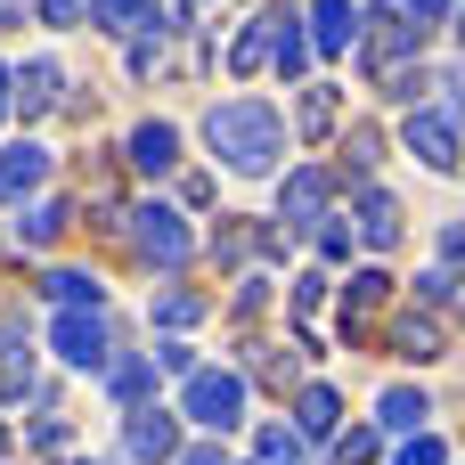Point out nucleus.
I'll use <instances>...</instances> for the list:
<instances>
[{
	"label": "nucleus",
	"instance_id": "obj_1",
	"mask_svg": "<svg viewBox=\"0 0 465 465\" xmlns=\"http://www.w3.org/2000/svg\"><path fill=\"white\" fill-rule=\"evenodd\" d=\"M286 106H270V98H213L204 106V147H213V163L221 172H237V180H278V163H286Z\"/></svg>",
	"mask_w": 465,
	"mask_h": 465
},
{
	"label": "nucleus",
	"instance_id": "obj_36",
	"mask_svg": "<svg viewBox=\"0 0 465 465\" xmlns=\"http://www.w3.org/2000/svg\"><path fill=\"white\" fill-rule=\"evenodd\" d=\"M25 441H33V450H65V441H74V425H65V417H33V433H25Z\"/></svg>",
	"mask_w": 465,
	"mask_h": 465
},
{
	"label": "nucleus",
	"instance_id": "obj_28",
	"mask_svg": "<svg viewBox=\"0 0 465 465\" xmlns=\"http://www.w3.org/2000/svg\"><path fill=\"white\" fill-rule=\"evenodd\" d=\"M425 90H433V65H425V57H409V65L384 74V98H392V106H425Z\"/></svg>",
	"mask_w": 465,
	"mask_h": 465
},
{
	"label": "nucleus",
	"instance_id": "obj_10",
	"mask_svg": "<svg viewBox=\"0 0 465 465\" xmlns=\"http://www.w3.org/2000/svg\"><path fill=\"white\" fill-rule=\"evenodd\" d=\"M49 172H57V155H49L41 139H8V147H0V204L41 196V188H49Z\"/></svg>",
	"mask_w": 465,
	"mask_h": 465
},
{
	"label": "nucleus",
	"instance_id": "obj_18",
	"mask_svg": "<svg viewBox=\"0 0 465 465\" xmlns=\"http://www.w3.org/2000/svg\"><path fill=\"white\" fill-rule=\"evenodd\" d=\"M98 384H106L114 409H147V401H155V360H147V351H114Z\"/></svg>",
	"mask_w": 465,
	"mask_h": 465
},
{
	"label": "nucleus",
	"instance_id": "obj_4",
	"mask_svg": "<svg viewBox=\"0 0 465 465\" xmlns=\"http://www.w3.org/2000/svg\"><path fill=\"white\" fill-rule=\"evenodd\" d=\"M401 147H409L433 180H458L465 172V123L441 114L433 98H425V106H401Z\"/></svg>",
	"mask_w": 465,
	"mask_h": 465
},
{
	"label": "nucleus",
	"instance_id": "obj_43",
	"mask_svg": "<svg viewBox=\"0 0 465 465\" xmlns=\"http://www.w3.org/2000/svg\"><path fill=\"white\" fill-rule=\"evenodd\" d=\"M8 25H25V0H0V33H8Z\"/></svg>",
	"mask_w": 465,
	"mask_h": 465
},
{
	"label": "nucleus",
	"instance_id": "obj_8",
	"mask_svg": "<svg viewBox=\"0 0 465 465\" xmlns=\"http://www.w3.org/2000/svg\"><path fill=\"white\" fill-rule=\"evenodd\" d=\"M351 237H360L368 253H392V245L409 237L401 196H392V188H376V180H360V196H351Z\"/></svg>",
	"mask_w": 465,
	"mask_h": 465
},
{
	"label": "nucleus",
	"instance_id": "obj_26",
	"mask_svg": "<svg viewBox=\"0 0 465 465\" xmlns=\"http://www.w3.org/2000/svg\"><path fill=\"white\" fill-rule=\"evenodd\" d=\"M302 450H311V441H302L294 425H262V433H253V465H302Z\"/></svg>",
	"mask_w": 465,
	"mask_h": 465
},
{
	"label": "nucleus",
	"instance_id": "obj_19",
	"mask_svg": "<svg viewBox=\"0 0 465 465\" xmlns=\"http://www.w3.org/2000/svg\"><path fill=\"white\" fill-rule=\"evenodd\" d=\"M384 163V131L376 123H351L343 139H335V180H368Z\"/></svg>",
	"mask_w": 465,
	"mask_h": 465
},
{
	"label": "nucleus",
	"instance_id": "obj_2",
	"mask_svg": "<svg viewBox=\"0 0 465 465\" xmlns=\"http://www.w3.org/2000/svg\"><path fill=\"white\" fill-rule=\"evenodd\" d=\"M123 237H131L139 270H163V278H180V270H188V253H196V237H188V213H180V204H163V196H139V204H123Z\"/></svg>",
	"mask_w": 465,
	"mask_h": 465
},
{
	"label": "nucleus",
	"instance_id": "obj_29",
	"mask_svg": "<svg viewBox=\"0 0 465 465\" xmlns=\"http://www.w3.org/2000/svg\"><path fill=\"white\" fill-rule=\"evenodd\" d=\"M335 114H343V90H335V82H311V90H302V131H311V139H327V131H335Z\"/></svg>",
	"mask_w": 465,
	"mask_h": 465
},
{
	"label": "nucleus",
	"instance_id": "obj_21",
	"mask_svg": "<svg viewBox=\"0 0 465 465\" xmlns=\"http://www.w3.org/2000/svg\"><path fill=\"white\" fill-rule=\"evenodd\" d=\"M25 392H33V335L0 327V401H25Z\"/></svg>",
	"mask_w": 465,
	"mask_h": 465
},
{
	"label": "nucleus",
	"instance_id": "obj_22",
	"mask_svg": "<svg viewBox=\"0 0 465 465\" xmlns=\"http://www.w3.org/2000/svg\"><path fill=\"white\" fill-rule=\"evenodd\" d=\"M90 25L98 33H172L155 16V0H90Z\"/></svg>",
	"mask_w": 465,
	"mask_h": 465
},
{
	"label": "nucleus",
	"instance_id": "obj_30",
	"mask_svg": "<svg viewBox=\"0 0 465 465\" xmlns=\"http://www.w3.org/2000/svg\"><path fill=\"white\" fill-rule=\"evenodd\" d=\"M392 465H450V441L425 425V433H401V450H392Z\"/></svg>",
	"mask_w": 465,
	"mask_h": 465
},
{
	"label": "nucleus",
	"instance_id": "obj_13",
	"mask_svg": "<svg viewBox=\"0 0 465 465\" xmlns=\"http://www.w3.org/2000/svg\"><path fill=\"white\" fill-rule=\"evenodd\" d=\"M8 98H16V114H25V123H41V114L65 98V74H57V57H25V65L8 74Z\"/></svg>",
	"mask_w": 465,
	"mask_h": 465
},
{
	"label": "nucleus",
	"instance_id": "obj_15",
	"mask_svg": "<svg viewBox=\"0 0 465 465\" xmlns=\"http://www.w3.org/2000/svg\"><path fill=\"white\" fill-rule=\"evenodd\" d=\"M425 425H433V392H425V384H384V392H376V433H384V441L425 433Z\"/></svg>",
	"mask_w": 465,
	"mask_h": 465
},
{
	"label": "nucleus",
	"instance_id": "obj_33",
	"mask_svg": "<svg viewBox=\"0 0 465 465\" xmlns=\"http://www.w3.org/2000/svg\"><path fill=\"white\" fill-rule=\"evenodd\" d=\"M33 16H41L49 33H74V25L90 16V0H33Z\"/></svg>",
	"mask_w": 465,
	"mask_h": 465
},
{
	"label": "nucleus",
	"instance_id": "obj_41",
	"mask_svg": "<svg viewBox=\"0 0 465 465\" xmlns=\"http://www.w3.org/2000/svg\"><path fill=\"white\" fill-rule=\"evenodd\" d=\"M401 8H409L417 25H450V8H458V0H401Z\"/></svg>",
	"mask_w": 465,
	"mask_h": 465
},
{
	"label": "nucleus",
	"instance_id": "obj_17",
	"mask_svg": "<svg viewBox=\"0 0 465 465\" xmlns=\"http://www.w3.org/2000/svg\"><path fill=\"white\" fill-rule=\"evenodd\" d=\"M286 425H294L302 441H319V450H327V441L343 433V392H335V384H302V392H294V417H286Z\"/></svg>",
	"mask_w": 465,
	"mask_h": 465
},
{
	"label": "nucleus",
	"instance_id": "obj_32",
	"mask_svg": "<svg viewBox=\"0 0 465 465\" xmlns=\"http://www.w3.org/2000/svg\"><path fill=\"white\" fill-rule=\"evenodd\" d=\"M147 360H155V376H188V368H196V343H180V335H163V343H155Z\"/></svg>",
	"mask_w": 465,
	"mask_h": 465
},
{
	"label": "nucleus",
	"instance_id": "obj_35",
	"mask_svg": "<svg viewBox=\"0 0 465 465\" xmlns=\"http://www.w3.org/2000/svg\"><path fill=\"white\" fill-rule=\"evenodd\" d=\"M245 253V229H237V213H221V229H213V262H237Z\"/></svg>",
	"mask_w": 465,
	"mask_h": 465
},
{
	"label": "nucleus",
	"instance_id": "obj_24",
	"mask_svg": "<svg viewBox=\"0 0 465 465\" xmlns=\"http://www.w3.org/2000/svg\"><path fill=\"white\" fill-rule=\"evenodd\" d=\"M204 311H213V302H204L196 286H180V278H163V294H155V311H147V319H155L163 335H180V327H196Z\"/></svg>",
	"mask_w": 465,
	"mask_h": 465
},
{
	"label": "nucleus",
	"instance_id": "obj_46",
	"mask_svg": "<svg viewBox=\"0 0 465 465\" xmlns=\"http://www.w3.org/2000/svg\"><path fill=\"white\" fill-rule=\"evenodd\" d=\"M65 465H114V458H65Z\"/></svg>",
	"mask_w": 465,
	"mask_h": 465
},
{
	"label": "nucleus",
	"instance_id": "obj_23",
	"mask_svg": "<svg viewBox=\"0 0 465 465\" xmlns=\"http://www.w3.org/2000/svg\"><path fill=\"white\" fill-rule=\"evenodd\" d=\"M384 294H392V278H384V270H351V286H343V343H360V319H368Z\"/></svg>",
	"mask_w": 465,
	"mask_h": 465
},
{
	"label": "nucleus",
	"instance_id": "obj_6",
	"mask_svg": "<svg viewBox=\"0 0 465 465\" xmlns=\"http://www.w3.org/2000/svg\"><path fill=\"white\" fill-rule=\"evenodd\" d=\"M49 351H57L74 376H106V360H114V319H106V311H57V319H49Z\"/></svg>",
	"mask_w": 465,
	"mask_h": 465
},
{
	"label": "nucleus",
	"instance_id": "obj_27",
	"mask_svg": "<svg viewBox=\"0 0 465 465\" xmlns=\"http://www.w3.org/2000/svg\"><path fill=\"white\" fill-rule=\"evenodd\" d=\"M270 74H278V82H302V74H311V33H302V16L278 33V57H270Z\"/></svg>",
	"mask_w": 465,
	"mask_h": 465
},
{
	"label": "nucleus",
	"instance_id": "obj_47",
	"mask_svg": "<svg viewBox=\"0 0 465 465\" xmlns=\"http://www.w3.org/2000/svg\"><path fill=\"white\" fill-rule=\"evenodd\" d=\"M0 450H8V425H0Z\"/></svg>",
	"mask_w": 465,
	"mask_h": 465
},
{
	"label": "nucleus",
	"instance_id": "obj_48",
	"mask_svg": "<svg viewBox=\"0 0 465 465\" xmlns=\"http://www.w3.org/2000/svg\"><path fill=\"white\" fill-rule=\"evenodd\" d=\"M0 465H8V450H0Z\"/></svg>",
	"mask_w": 465,
	"mask_h": 465
},
{
	"label": "nucleus",
	"instance_id": "obj_5",
	"mask_svg": "<svg viewBox=\"0 0 465 465\" xmlns=\"http://www.w3.org/2000/svg\"><path fill=\"white\" fill-rule=\"evenodd\" d=\"M335 188H343V180H335L327 163H286V172H278V221H286V237H311V229L335 213Z\"/></svg>",
	"mask_w": 465,
	"mask_h": 465
},
{
	"label": "nucleus",
	"instance_id": "obj_34",
	"mask_svg": "<svg viewBox=\"0 0 465 465\" xmlns=\"http://www.w3.org/2000/svg\"><path fill=\"white\" fill-rule=\"evenodd\" d=\"M319 302H327V270H302V278H294V319H311Z\"/></svg>",
	"mask_w": 465,
	"mask_h": 465
},
{
	"label": "nucleus",
	"instance_id": "obj_16",
	"mask_svg": "<svg viewBox=\"0 0 465 465\" xmlns=\"http://www.w3.org/2000/svg\"><path fill=\"white\" fill-rule=\"evenodd\" d=\"M302 25H311V57H343V49H360L368 16H360V0H319Z\"/></svg>",
	"mask_w": 465,
	"mask_h": 465
},
{
	"label": "nucleus",
	"instance_id": "obj_14",
	"mask_svg": "<svg viewBox=\"0 0 465 465\" xmlns=\"http://www.w3.org/2000/svg\"><path fill=\"white\" fill-rule=\"evenodd\" d=\"M392 360H409V368L450 360V327H441L433 311H401V319H392Z\"/></svg>",
	"mask_w": 465,
	"mask_h": 465
},
{
	"label": "nucleus",
	"instance_id": "obj_25",
	"mask_svg": "<svg viewBox=\"0 0 465 465\" xmlns=\"http://www.w3.org/2000/svg\"><path fill=\"white\" fill-rule=\"evenodd\" d=\"M327 458L335 465H376L384 458V433H376V425H343V433L327 441Z\"/></svg>",
	"mask_w": 465,
	"mask_h": 465
},
{
	"label": "nucleus",
	"instance_id": "obj_45",
	"mask_svg": "<svg viewBox=\"0 0 465 465\" xmlns=\"http://www.w3.org/2000/svg\"><path fill=\"white\" fill-rule=\"evenodd\" d=\"M450 16H458V41H465V0H458V8H450Z\"/></svg>",
	"mask_w": 465,
	"mask_h": 465
},
{
	"label": "nucleus",
	"instance_id": "obj_44",
	"mask_svg": "<svg viewBox=\"0 0 465 465\" xmlns=\"http://www.w3.org/2000/svg\"><path fill=\"white\" fill-rule=\"evenodd\" d=\"M8 74H16V65H0V123L16 114V98H8Z\"/></svg>",
	"mask_w": 465,
	"mask_h": 465
},
{
	"label": "nucleus",
	"instance_id": "obj_12",
	"mask_svg": "<svg viewBox=\"0 0 465 465\" xmlns=\"http://www.w3.org/2000/svg\"><path fill=\"white\" fill-rule=\"evenodd\" d=\"M74 213H82V204L49 196V188H41V196H25V204H16V245H25V253H49V245H65Z\"/></svg>",
	"mask_w": 465,
	"mask_h": 465
},
{
	"label": "nucleus",
	"instance_id": "obj_39",
	"mask_svg": "<svg viewBox=\"0 0 465 465\" xmlns=\"http://www.w3.org/2000/svg\"><path fill=\"white\" fill-rule=\"evenodd\" d=\"M441 90H450V106H441V114H458V123H465V57L441 74Z\"/></svg>",
	"mask_w": 465,
	"mask_h": 465
},
{
	"label": "nucleus",
	"instance_id": "obj_9",
	"mask_svg": "<svg viewBox=\"0 0 465 465\" xmlns=\"http://www.w3.org/2000/svg\"><path fill=\"white\" fill-rule=\"evenodd\" d=\"M123 163L139 172V180H172L180 172V123H163V114H147L131 139H123Z\"/></svg>",
	"mask_w": 465,
	"mask_h": 465
},
{
	"label": "nucleus",
	"instance_id": "obj_42",
	"mask_svg": "<svg viewBox=\"0 0 465 465\" xmlns=\"http://www.w3.org/2000/svg\"><path fill=\"white\" fill-rule=\"evenodd\" d=\"M441 262H465V221H450V229H441Z\"/></svg>",
	"mask_w": 465,
	"mask_h": 465
},
{
	"label": "nucleus",
	"instance_id": "obj_7",
	"mask_svg": "<svg viewBox=\"0 0 465 465\" xmlns=\"http://www.w3.org/2000/svg\"><path fill=\"white\" fill-rule=\"evenodd\" d=\"M123 458L131 465H172L180 458V409H163V401L123 409Z\"/></svg>",
	"mask_w": 465,
	"mask_h": 465
},
{
	"label": "nucleus",
	"instance_id": "obj_37",
	"mask_svg": "<svg viewBox=\"0 0 465 465\" xmlns=\"http://www.w3.org/2000/svg\"><path fill=\"white\" fill-rule=\"evenodd\" d=\"M172 465H221V433H204V441H180V458Z\"/></svg>",
	"mask_w": 465,
	"mask_h": 465
},
{
	"label": "nucleus",
	"instance_id": "obj_3",
	"mask_svg": "<svg viewBox=\"0 0 465 465\" xmlns=\"http://www.w3.org/2000/svg\"><path fill=\"white\" fill-rule=\"evenodd\" d=\"M180 417H188L196 433H237V425H245V376L196 360V368L180 376Z\"/></svg>",
	"mask_w": 465,
	"mask_h": 465
},
{
	"label": "nucleus",
	"instance_id": "obj_20",
	"mask_svg": "<svg viewBox=\"0 0 465 465\" xmlns=\"http://www.w3.org/2000/svg\"><path fill=\"white\" fill-rule=\"evenodd\" d=\"M41 294H49L57 311H106V278H98V270H49Z\"/></svg>",
	"mask_w": 465,
	"mask_h": 465
},
{
	"label": "nucleus",
	"instance_id": "obj_38",
	"mask_svg": "<svg viewBox=\"0 0 465 465\" xmlns=\"http://www.w3.org/2000/svg\"><path fill=\"white\" fill-rule=\"evenodd\" d=\"M417 294H425V302H433V311H441V302H450V294H458V278H450V270H425V278H417Z\"/></svg>",
	"mask_w": 465,
	"mask_h": 465
},
{
	"label": "nucleus",
	"instance_id": "obj_31",
	"mask_svg": "<svg viewBox=\"0 0 465 465\" xmlns=\"http://www.w3.org/2000/svg\"><path fill=\"white\" fill-rule=\"evenodd\" d=\"M311 237H319V262H351V245H360V237H351V213H327Z\"/></svg>",
	"mask_w": 465,
	"mask_h": 465
},
{
	"label": "nucleus",
	"instance_id": "obj_40",
	"mask_svg": "<svg viewBox=\"0 0 465 465\" xmlns=\"http://www.w3.org/2000/svg\"><path fill=\"white\" fill-rule=\"evenodd\" d=\"M180 204H188V213H204V204H213V180H204V172H188V180H180Z\"/></svg>",
	"mask_w": 465,
	"mask_h": 465
},
{
	"label": "nucleus",
	"instance_id": "obj_11",
	"mask_svg": "<svg viewBox=\"0 0 465 465\" xmlns=\"http://www.w3.org/2000/svg\"><path fill=\"white\" fill-rule=\"evenodd\" d=\"M286 25H294V8H286V0L253 8V25H245V33L229 41V74H262V65L278 57V33H286Z\"/></svg>",
	"mask_w": 465,
	"mask_h": 465
}]
</instances>
